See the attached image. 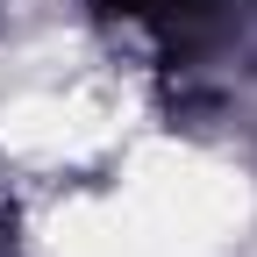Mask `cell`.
<instances>
[{
	"mask_svg": "<svg viewBox=\"0 0 257 257\" xmlns=\"http://www.w3.org/2000/svg\"><path fill=\"white\" fill-rule=\"evenodd\" d=\"M100 8L121 15V22H136V29H150V36H179V29L214 15V0H100Z\"/></svg>",
	"mask_w": 257,
	"mask_h": 257,
	"instance_id": "obj_1",
	"label": "cell"
}]
</instances>
